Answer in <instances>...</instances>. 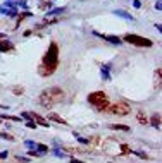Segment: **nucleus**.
<instances>
[{
  "instance_id": "nucleus-3",
  "label": "nucleus",
  "mask_w": 162,
  "mask_h": 163,
  "mask_svg": "<svg viewBox=\"0 0 162 163\" xmlns=\"http://www.w3.org/2000/svg\"><path fill=\"white\" fill-rule=\"evenodd\" d=\"M88 103H90L97 112H107L109 107H110L109 96H107L104 91H93V93H90V95H88Z\"/></svg>"
},
{
  "instance_id": "nucleus-14",
  "label": "nucleus",
  "mask_w": 162,
  "mask_h": 163,
  "mask_svg": "<svg viewBox=\"0 0 162 163\" xmlns=\"http://www.w3.org/2000/svg\"><path fill=\"white\" fill-rule=\"evenodd\" d=\"M28 17H33V14L29 12V10H24L21 16H17V22H16V27H19V24H21L24 19H28Z\"/></svg>"
},
{
  "instance_id": "nucleus-31",
  "label": "nucleus",
  "mask_w": 162,
  "mask_h": 163,
  "mask_svg": "<svg viewBox=\"0 0 162 163\" xmlns=\"http://www.w3.org/2000/svg\"><path fill=\"white\" fill-rule=\"evenodd\" d=\"M7 156H9L7 151H2V153H0V160H4V158H7Z\"/></svg>"
},
{
  "instance_id": "nucleus-7",
  "label": "nucleus",
  "mask_w": 162,
  "mask_h": 163,
  "mask_svg": "<svg viewBox=\"0 0 162 163\" xmlns=\"http://www.w3.org/2000/svg\"><path fill=\"white\" fill-rule=\"evenodd\" d=\"M110 69H112V64L107 62V64H102L100 65V76H102V81L109 82L112 77H110Z\"/></svg>"
},
{
  "instance_id": "nucleus-27",
  "label": "nucleus",
  "mask_w": 162,
  "mask_h": 163,
  "mask_svg": "<svg viewBox=\"0 0 162 163\" xmlns=\"http://www.w3.org/2000/svg\"><path fill=\"white\" fill-rule=\"evenodd\" d=\"M52 7V0H49V2H42V9H50Z\"/></svg>"
},
{
  "instance_id": "nucleus-19",
  "label": "nucleus",
  "mask_w": 162,
  "mask_h": 163,
  "mask_svg": "<svg viewBox=\"0 0 162 163\" xmlns=\"http://www.w3.org/2000/svg\"><path fill=\"white\" fill-rule=\"evenodd\" d=\"M0 137H4L5 141H10V143H14V141H16V137L10 136V134H7V132H0Z\"/></svg>"
},
{
  "instance_id": "nucleus-29",
  "label": "nucleus",
  "mask_w": 162,
  "mask_h": 163,
  "mask_svg": "<svg viewBox=\"0 0 162 163\" xmlns=\"http://www.w3.org/2000/svg\"><path fill=\"white\" fill-rule=\"evenodd\" d=\"M133 7L134 9H140L141 7V0H133Z\"/></svg>"
},
{
  "instance_id": "nucleus-2",
  "label": "nucleus",
  "mask_w": 162,
  "mask_h": 163,
  "mask_svg": "<svg viewBox=\"0 0 162 163\" xmlns=\"http://www.w3.org/2000/svg\"><path fill=\"white\" fill-rule=\"evenodd\" d=\"M62 100H64V91L59 86H52V88L43 89L40 93V96H38V103L47 110L55 107L57 103H60Z\"/></svg>"
},
{
  "instance_id": "nucleus-25",
  "label": "nucleus",
  "mask_w": 162,
  "mask_h": 163,
  "mask_svg": "<svg viewBox=\"0 0 162 163\" xmlns=\"http://www.w3.org/2000/svg\"><path fill=\"white\" fill-rule=\"evenodd\" d=\"M26 153H28V156H35V158L42 156V155H40V153H38L36 150H29V151H26Z\"/></svg>"
},
{
  "instance_id": "nucleus-10",
  "label": "nucleus",
  "mask_w": 162,
  "mask_h": 163,
  "mask_svg": "<svg viewBox=\"0 0 162 163\" xmlns=\"http://www.w3.org/2000/svg\"><path fill=\"white\" fill-rule=\"evenodd\" d=\"M47 117H49V120H54V122L60 124V125H69L66 119H62V117H60V115H57V113H54V112H50V113H49V115H47Z\"/></svg>"
},
{
  "instance_id": "nucleus-33",
  "label": "nucleus",
  "mask_w": 162,
  "mask_h": 163,
  "mask_svg": "<svg viewBox=\"0 0 162 163\" xmlns=\"http://www.w3.org/2000/svg\"><path fill=\"white\" fill-rule=\"evenodd\" d=\"M2 40H7V34H5V33H0V41H2Z\"/></svg>"
},
{
  "instance_id": "nucleus-6",
  "label": "nucleus",
  "mask_w": 162,
  "mask_h": 163,
  "mask_svg": "<svg viewBox=\"0 0 162 163\" xmlns=\"http://www.w3.org/2000/svg\"><path fill=\"white\" fill-rule=\"evenodd\" d=\"M93 34L99 36V38H102V40L109 41V43H112V45H117V47H121V45L124 43L119 36H114V34H102V33H99V31H93Z\"/></svg>"
},
{
  "instance_id": "nucleus-13",
  "label": "nucleus",
  "mask_w": 162,
  "mask_h": 163,
  "mask_svg": "<svg viewBox=\"0 0 162 163\" xmlns=\"http://www.w3.org/2000/svg\"><path fill=\"white\" fill-rule=\"evenodd\" d=\"M114 14H116L117 17H122V19H126V21H133V16H131V14H128L126 10H122V9H116Z\"/></svg>"
},
{
  "instance_id": "nucleus-34",
  "label": "nucleus",
  "mask_w": 162,
  "mask_h": 163,
  "mask_svg": "<svg viewBox=\"0 0 162 163\" xmlns=\"http://www.w3.org/2000/svg\"><path fill=\"white\" fill-rule=\"evenodd\" d=\"M31 33H33V29H28V31H24V36L28 38V36H29V34H31Z\"/></svg>"
},
{
  "instance_id": "nucleus-28",
  "label": "nucleus",
  "mask_w": 162,
  "mask_h": 163,
  "mask_svg": "<svg viewBox=\"0 0 162 163\" xmlns=\"http://www.w3.org/2000/svg\"><path fill=\"white\" fill-rule=\"evenodd\" d=\"M17 162H21V163H29V158H26V156H17Z\"/></svg>"
},
{
  "instance_id": "nucleus-23",
  "label": "nucleus",
  "mask_w": 162,
  "mask_h": 163,
  "mask_svg": "<svg viewBox=\"0 0 162 163\" xmlns=\"http://www.w3.org/2000/svg\"><path fill=\"white\" fill-rule=\"evenodd\" d=\"M54 155H55L57 158H66V156H67V155H66V153H62L59 148H55V150H54Z\"/></svg>"
},
{
  "instance_id": "nucleus-11",
  "label": "nucleus",
  "mask_w": 162,
  "mask_h": 163,
  "mask_svg": "<svg viewBox=\"0 0 162 163\" xmlns=\"http://www.w3.org/2000/svg\"><path fill=\"white\" fill-rule=\"evenodd\" d=\"M0 120H9V122H22L21 115H9V113H0Z\"/></svg>"
},
{
  "instance_id": "nucleus-35",
  "label": "nucleus",
  "mask_w": 162,
  "mask_h": 163,
  "mask_svg": "<svg viewBox=\"0 0 162 163\" xmlns=\"http://www.w3.org/2000/svg\"><path fill=\"white\" fill-rule=\"evenodd\" d=\"M0 108H2V110H7L9 107H7V105H0Z\"/></svg>"
},
{
  "instance_id": "nucleus-22",
  "label": "nucleus",
  "mask_w": 162,
  "mask_h": 163,
  "mask_svg": "<svg viewBox=\"0 0 162 163\" xmlns=\"http://www.w3.org/2000/svg\"><path fill=\"white\" fill-rule=\"evenodd\" d=\"M24 146H26V148H29V150H35V148H36V143L28 139V141H24Z\"/></svg>"
},
{
  "instance_id": "nucleus-21",
  "label": "nucleus",
  "mask_w": 162,
  "mask_h": 163,
  "mask_svg": "<svg viewBox=\"0 0 162 163\" xmlns=\"http://www.w3.org/2000/svg\"><path fill=\"white\" fill-rule=\"evenodd\" d=\"M12 93H14V95H22V93H24V88H22V86H16V88H12Z\"/></svg>"
},
{
  "instance_id": "nucleus-9",
  "label": "nucleus",
  "mask_w": 162,
  "mask_h": 163,
  "mask_svg": "<svg viewBox=\"0 0 162 163\" xmlns=\"http://www.w3.org/2000/svg\"><path fill=\"white\" fill-rule=\"evenodd\" d=\"M14 50V45L9 40H2L0 41V53H7V52H12Z\"/></svg>"
},
{
  "instance_id": "nucleus-30",
  "label": "nucleus",
  "mask_w": 162,
  "mask_h": 163,
  "mask_svg": "<svg viewBox=\"0 0 162 163\" xmlns=\"http://www.w3.org/2000/svg\"><path fill=\"white\" fill-rule=\"evenodd\" d=\"M155 9H157V10H162V4H161V0H157V2H155Z\"/></svg>"
},
{
  "instance_id": "nucleus-17",
  "label": "nucleus",
  "mask_w": 162,
  "mask_h": 163,
  "mask_svg": "<svg viewBox=\"0 0 162 163\" xmlns=\"http://www.w3.org/2000/svg\"><path fill=\"white\" fill-rule=\"evenodd\" d=\"M66 12V7H55V9H50L49 12H47V16H59V14H62Z\"/></svg>"
},
{
  "instance_id": "nucleus-26",
  "label": "nucleus",
  "mask_w": 162,
  "mask_h": 163,
  "mask_svg": "<svg viewBox=\"0 0 162 163\" xmlns=\"http://www.w3.org/2000/svg\"><path fill=\"white\" fill-rule=\"evenodd\" d=\"M26 127H28V129H36L35 120H26Z\"/></svg>"
},
{
  "instance_id": "nucleus-18",
  "label": "nucleus",
  "mask_w": 162,
  "mask_h": 163,
  "mask_svg": "<svg viewBox=\"0 0 162 163\" xmlns=\"http://www.w3.org/2000/svg\"><path fill=\"white\" fill-rule=\"evenodd\" d=\"M136 119H138V122H140V124H148L147 117H145V113H143V112H138V115H136Z\"/></svg>"
},
{
  "instance_id": "nucleus-32",
  "label": "nucleus",
  "mask_w": 162,
  "mask_h": 163,
  "mask_svg": "<svg viewBox=\"0 0 162 163\" xmlns=\"http://www.w3.org/2000/svg\"><path fill=\"white\" fill-rule=\"evenodd\" d=\"M71 163H85V162H81V160H78V158H71Z\"/></svg>"
},
{
  "instance_id": "nucleus-16",
  "label": "nucleus",
  "mask_w": 162,
  "mask_h": 163,
  "mask_svg": "<svg viewBox=\"0 0 162 163\" xmlns=\"http://www.w3.org/2000/svg\"><path fill=\"white\" fill-rule=\"evenodd\" d=\"M109 127H110V129H114V130H122V132H129V127H128V125H122V124H110Z\"/></svg>"
},
{
  "instance_id": "nucleus-1",
  "label": "nucleus",
  "mask_w": 162,
  "mask_h": 163,
  "mask_svg": "<svg viewBox=\"0 0 162 163\" xmlns=\"http://www.w3.org/2000/svg\"><path fill=\"white\" fill-rule=\"evenodd\" d=\"M57 67H59V47L55 41H52L43 55L42 64L38 65V74L42 77H49L57 70Z\"/></svg>"
},
{
  "instance_id": "nucleus-8",
  "label": "nucleus",
  "mask_w": 162,
  "mask_h": 163,
  "mask_svg": "<svg viewBox=\"0 0 162 163\" xmlns=\"http://www.w3.org/2000/svg\"><path fill=\"white\" fill-rule=\"evenodd\" d=\"M31 113V120H35L36 125H42V127H50V124L47 119H43L42 115H38V113H35V112H29Z\"/></svg>"
},
{
  "instance_id": "nucleus-24",
  "label": "nucleus",
  "mask_w": 162,
  "mask_h": 163,
  "mask_svg": "<svg viewBox=\"0 0 162 163\" xmlns=\"http://www.w3.org/2000/svg\"><path fill=\"white\" fill-rule=\"evenodd\" d=\"M5 9H16V2H10V0H5V4H4Z\"/></svg>"
},
{
  "instance_id": "nucleus-15",
  "label": "nucleus",
  "mask_w": 162,
  "mask_h": 163,
  "mask_svg": "<svg viewBox=\"0 0 162 163\" xmlns=\"http://www.w3.org/2000/svg\"><path fill=\"white\" fill-rule=\"evenodd\" d=\"M36 151H38V153H40V155H47V153H49V146H47V144H40V143H36V148H35Z\"/></svg>"
},
{
  "instance_id": "nucleus-5",
  "label": "nucleus",
  "mask_w": 162,
  "mask_h": 163,
  "mask_svg": "<svg viewBox=\"0 0 162 163\" xmlns=\"http://www.w3.org/2000/svg\"><path fill=\"white\" fill-rule=\"evenodd\" d=\"M107 112H110V113H114V115L124 117V115H129V113H131V107H129L126 102H119V103H114V105H110Z\"/></svg>"
},
{
  "instance_id": "nucleus-4",
  "label": "nucleus",
  "mask_w": 162,
  "mask_h": 163,
  "mask_svg": "<svg viewBox=\"0 0 162 163\" xmlns=\"http://www.w3.org/2000/svg\"><path fill=\"white\" fill-rule=\"evenodd\" d=\"M121 40L126 41V43H129V45H134V47H145V48L154 47V41L152 40H148V38H145V36H140V34H134V33L124 34Z\"/></svg>"
},
{
  "instance_id": "nucleus-20",
  "label": "nucleus",
  "mask_w": 162,
  "mask_h": 163,
  "mask_svg": "<svg viewBox=\"0 0 162 163\" xmlns=\"http://www.w3.org/2000/svg\"><path fill=\"white\" fill-rule=\"evenodd\" d=\"M131 153H133V155H136L138 158H143V160H148V155H147V153H143V151H133V150H131Z\"/></svg>"
},
{
  "instance_id": "nucleus-12",
  "label": "nucleus",
  "mask_w": 162,
  "mask_h": 163,
  "mask_svg": "<svg viewBox=\"0 0 162 163\" xmlns=\"http://www.w3.org/2000/svg\"><path fill=\"white\" fill-rule=\"evenodd\" d=\"M150 125L155 127V129H161V113H154V115L150 117Z\"/></svg>"
}]
</instances>
